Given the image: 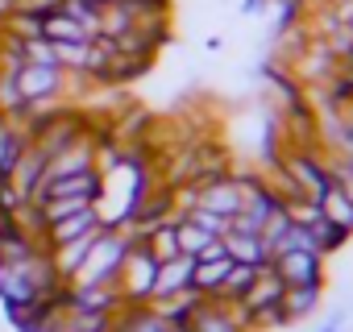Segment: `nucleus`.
<instances>
[{
  "mask_svg": "<svg viewBox=\"0 0 353 332\" xmlns=\"http://www.w3.org/2000/svg\"><path fill=\"white\" fill-rule=\"evenodd\" d=\"M279 171L307 196V200H320L324 196V187L332 183L328 179V166L316 158V154H303V149H291V154H283V162H279Z\"/></svg>",
  "mask_w": 353,
  "mask_h": 332,
  "instance_id": "obj_6",
  "label": "nucleus"
},
{
  "mask_svg": "<svg viewBox=\"0 0 353 332\" xmlns=\"http://www.w3.org/2000/svg\"><path fill=\"white\" fill-rule=\"evenodd\" d=\"M13 83H17V92H21L26 104H34V100H71V75L63 67L21 63L13 71Z\"/></svg>",
  "mask_w": 353,
  "mask_h": 332,
  "instance_id": "obj_5",
  "label": "nucleus"
},
{
  "mask_svg": "<svg viewBox=\"0 0 353 332\" xmlns=\"http://www.w3.org/2000/svg\"><path fill=\"white\" fill-rule=\"evenodd\" d=\"M141 245L154 253V262H170V258H179V233H174V220L154 225V229L141 237Z\"/></svg>",
  "mask_w": 353,
  "mask_h": 332,
  "instance_id": "obj_16",
  "label": "nucleus"
},
{
  "mask_svg": "<svg viewBox=\"0 0 353 332\" xmlns=\"http://www.w3.org/2000/svg\"><path fill=\"white\" fill-rule=\"evenodd\" d=\"M92 5H96V9H104V5H117V0H92Z\"/></svg>",
  "mask_w": 353,
  "mask_h": 332,
  "instance_id": "obj_25",
  "label": "nucleus"
},
{
  "mask_svg": "<svg viewBox=\"0 0 353 332\" xmlns=\"http://www.w3.org/2000/svg\"><path fill=\"white\" fill-rule=\"evenodd\" d=\"M192 225H200L204 233H212V237H225L229 233V220L225 216H216V212H204V208H192V212H183Z\"/></svg>",
  "mask_w": 353,
  "mask_h": 332,
  "instance_id": "obj_22",
  "label": "nucleus"
},
{
  "mask_svg": "<svg viewBox=\"0 0 353 332\" xmlns=\"http://www.w3.org/2000/svg\"><path fill=\"white\" fill-rule=\"evenodd\" d=\"M188 332H250L245 311L233 299H216V295H200L196 307L183 320Z\"/></svg>",
  "mask_w": 353,
  "mask_h": 332,
  "instance_id": "obj_4",
  "label": "nucleus"
},
{
  "mask_svg": "<svg viewBox=\"0 0 353 332\" xmlns=\"http://www.w3.org/2000/svg\"><path fill=\"white\" fill-rule=\"evenodd\" d=\"M129 245H133V237H129L125 229H100V237H96V245L88 249V258H83V266L75 270V278H71L67 287H92V282H117V270H121V262H125V253H129Z\"/></svg>",
  "mask_w": 353,
  "mask_h": 332,
  "instance_id": "obj_2",
  "label": "nucleus"
},
{
  "mask_svg": "<svg viewBox=\"0 0 353 332\" xmlns=\"http://www.w3.org/2000/svg\"><path fill=\"white\" fill-rule=\"evenodd\" d=\"M174 233H179V253H188V258H200V253L208 249V241H216L212 233H204V229L192 225L188 216H174Z\"/></svg>",
  "mask_w": 353,
  "mask_h": 332,
  "instance_id": "obj_21",
  "label": "nucleus"
},
{
  "mask_svg": "<svg viewBox=\"0 0 353 332\" xmlns=\"http://www.w3.org/2000/svg\"><path fill=\"white\" fill-rule=\"evenodd\" d=\"M30 200H34V204H42V200H92V204H100V171L63 175V179H42Z\"/></svg>",
  "mask_w": 353,
  "mask_h": 332,
  "instance_id": "obj_7",
  "label": "nucleus"
},
{
  "mask_svg": "<svg viewBox=\"0 0 353 332\" xmlns=\"http://www.w3.org/2000/svg\"><path fill=\"white\" fill-rule=\"evenodd\" d=\"M96 229H104L100 212H96V208H83V212H75V216L50 220V225H46V233H42V241H46V249H50V245H63V241L83 237V233H96Z\"/></svg>",
  "mask_w": 353,
  "mask_h": 332,
  "instance_id": "obj_11",
  "label": "nucleus"
},
{
  "mask_svg": "<svg viewBox=\"0 0 353 332\" xmlns=\"http://www.w3.org/2000/svg\"><path fill=\"white\" fill-rule=\"evenodd\" d=\"M67 282L54 274L50 266V253H34L26 262H0V299L5 307H17V303H34V299H46V295H59Z\"/></svg>",
  "mask_w": 353,
  "mask_h": 332,
  "instance_id": "obj_1",
  "label": "nucleus"
},
{
  "mask_svg": "<svg viewBox=\"0 0 353 332\" xmlns=\"http://www.w3.org/2000/svg\"><path fill=\"white\" fill-rule=\"evenodd\" d=\"M316 204H320V216H324L332 229H341L345 237L353 233V200H349L336 183H328V187H324V196H320Z\"/></svg>",
  "mask_w": 353,
  "mask_h": 332,
  "instance_id": "obj_13",
  "label": "nucleus"
},
{
  "mask_svg": "<svg viewBox=\"0 0 353 332\" xmlns=\"http://www.w3.org/2000/svg\"><path fill=\"white\" fill-rule=\"evenodd\" d=\"M196 208L233 220V216L241 212V179H237V175H221V179L196 183Z\"/></svg>",
  "mask_w": 353,
  "mask_h": 332,
  "instance_id": "obj_8",
  "label": "nucleus"
},
{
  "mask_svg": "<svg viewBox=\"0 0 353 332\" xmlns=\"http://www.w3.org/2000/svg\"><path fill=\"white\" fill-rule=\"evenodd\" d=\"M316 303H320V287H287L279 307H283V320L291 324V320L312 315V311H316Z\"/></svg>",
  "mask_w": 353,
  "mask_h": 332,
  "instance_id": "obj_17",
  "label": "nucleus"
},
{
  "mask_svg": "<svg viewBox=\"0 0 353 332\" xmlns=\"http://www.w3.org/2000/svg\"><path fill=\"white\" fill-rule=\"evenodd\" d=\"M67 299V295H63ZM117 315L112 311H83V307H67L63 332H112Z\"/></svg>",
  "mask_w": 353,
  "mask_h": 332,
  "instance_id": "obj_18",
  "label": "nucleus"
},
{
  "mask_svg": "<svg viewBox=\"0 0 353 332\" xmlns=\"http://www.w3.org/2000/svg\"><path fill=\"white\" fill-rule=\"evenodd\" d=\"M324 166H328V179H332V183H336V187H341L349 200H353V162H345V158H332V162H324Z\"/></svg>",
  "mask_w": 353,
  "mask_h": 332,
  "instance_id": "obj_23",
  "label": "nucleus"
},
{
  "mask_svg": "<svg viewBox=\"0 0 353 332\" xmlns=\"http://www.w3.org/2000/svg\"><path fill=\"white\" fill-rule=\"evenodd\" d=\"M13 13V0H0V25H5V17Z\"/></svg>",
  "mask_w": 353,
  "mask_h": 332,
  "instance_id": "obj_24",
  "label": "nucleus"
},
{
  "mask_svg": "<svg viewBox=\"0 0 353 332\" xmlns=\"http://www.w3.org/2000/svg\"><path fill=\"white\" fill-rule=\"evenodd\" d=\"M274 274L287 287H320L324 282V253H274L270 258Z\"/></svg>",
  "mask_w": 353,
  "mask_h": 332,
  "instance_id": "obj_9",
  "label": "nucleus"
},
{
  "mask_svg": "<svg viewBox=\"0 0 353 332\" xmlns=\"http://www.w3.org/2000/svg\"><path fill=\"white\" fill-rule=\"evenodd\" d=\"M42 171H46V154L30 141L26 149H21V158L13 162V171H9V183L21 191V196H34V187L42 183Z\"/></svg>",
  "mask_w": 353,
  "mask_h": 332,
  "instance_id": "obj_12",
  "label": "nucleus"
},
{
  "mask_svg": "<svg viewBox=\"0 0 353 332\" xmlns=\"http://www.w3.org/2000/svg\"><path fill=\"white\" fill-rule=\"evenodd\" d=\"M42 38H46V42H88L92 34H88L75 17H67L63 9H50V13L42 17Z\"/></svg>",
  "mask_w": 353,
  "mask_h": 332,
  "instance_id": "obj_15",
  "label": "nucleus"
},
{
  "mask_svg": "<svg viewBox=\"0 0 353 332\" xmlns=\"http://www.w3.org/2000/svg\"><path fill=\"white\" fill-rule=\"evenodd\" d=\"M221 241H225V249H229V262H245V266H270V253H266L262 237H254V233H233V229H229Z\"/></svg>",
  "mask_w": 353,
  "mask_h": 332,
  "instance_id": "obj_14",
  "label": "nucleus"
},
{
  "mask_svg": "<svg viewBox=\"0 0 353 332\" xmlns=\"http://www.w3.org/2000/svg\"><path fill=\"white\" fill-rule=\"evenodd\" d=\"M154 274H158L154 253H150L141 241H133L129 253H125V262H121V270H117V291L125 295V303H150V295H154Z\"/></svg>",
  "mask_w": 353,
  "mask_h": 332,
  "instance_id": "obj_3",
  "label": "nucleus"
},
{
  "mask_svg": "<svg viewBox=\"0 0 353 332\" xmlns=\"http://www.w3.org/2000/svg\"><path fill=\"white\" fill-rule=\"evenodd\" d=\"M192 266H196V258H188V253L170 258V262H158V274H154V295H150V303L192 291Z\"/></svg>",
  "mask_w": 353,
  "mask_h": 332,
  "instance_id": "obj_10",
  "label": "nucleus"
},
{
  "mask_svg": "<svg viewBox=\"0 0 353 332\" xmlns=\"http://www.w3.org/2000/svg\"><path fill=\"white\" fill-rule=\"evenodd\" d=\"M258 270H262V266L233 262V266H229V274H225V282H221V291H216V299H233V303H237V299L250 291V282L258 278Z\"/></svg>",
  "mask_w": 353,
  "mask_h": 332,
  "instance_id": "obj_20",
  "label": "nucleus"
},
{
  "mask_svg": "<svg viewBox=\"0 0 353 332\" xmlns=\"http://www.w3.org/2000/svg\"><path fill=\"white\" fill-rule=\"evenodd\" d=\"M229 258H216V262H196L192 266V291H200V295H216L221 291V282H225V274H229Z\"/></svg>",
  "mask_w": 353,
  "mask_h": 332,
  "instance_id": "obj_19",
  "label": "nucleus"
}]
</instances>
